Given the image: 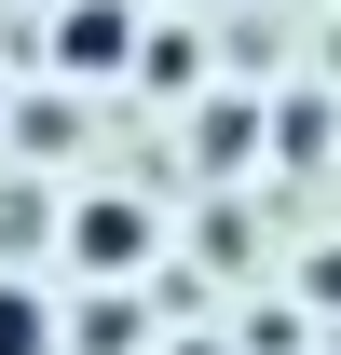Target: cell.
Segmentation results:
<instances>
[{"label":"cell","instance_id":"obj_1","mask_svg":"<svg viewBox=\"0 0 341 355\" xmlns=\"http://www.w3.org/2000/svg\"><path fill=\"white\" fill-rule=\"evenodd\" d=\"M55 69H69V83L137 69V14H123V0H69V14H55Z\"/></svg>","mask_w":341,"mask_h":355},{"label":"cell","instance_id":"obj_3","mask_svg":"<svg viewBox=\"0 0 341 355\" xmlns=\"http://www.w3.org/2000/svg\"><path fill=\"white\" fill-rule=\"evenodd\" d=\"M246 150H259V110H246V96H205V110H191V164H218V178H232Z\"/></svg>","mask_w":341,"mask_h":355},{"label":"cell","instance_id":"obj_4","mask_svg":"<svg viewBox=\"0 0 341 355\" xmlns=\"http://www.w3.org/2000/svg\"><path fill=\"white\" fill-rule=\"evenodd\" d=\"M328 137H341V110H328V96H287V110H273V150H287V164H314Z\"/></svg>","mask_w":341,"mask_h":355},{"label":"cell","instance_id":"obj_7","mask_svg":"<svg viewBox=\"0 0 341 355\" xmlns=\"http://www.w3.org/2000/svg\"><path fill=\"white\" fill-rule=\"evenodd\" d=\"M177 355H218V342H177Z\"/></svg>","mask_w":341,"mask_h":355},{"label":"cell","instance_id":"obj_2","mask_svg":"<svg viewBox=\"0 0 341 355\" xmlns=\"http://www.w3.org/2000/svg\"><path fill=\"white\" fill-rule=\"evenodd\" d=\"M69 246H82V273H137V260H150V219H137V191H96L82 219H69Z\"/></svg>","mask_w":341,"mask_h":355},{"label":"cell","instance_id":"obj_6","mask_svg":"<svg viewBox=\"0 0 341 355\" xmlns=\"http://www.w3.org/2000/svg\"><path fill=\"white\" fill-rule=\"evenodd\" d=\"M314 301H341V246H328V260H314Z\"/></svg>","mask_w":341,"mask_h":355},{"label":"cell","instance_id":"obj_5","mask_svg":"<svg viewBox=\"0 0 341 355\" xmlns=\"http://www.w3.org/2000/svg\"><path fill=\"white\" fill-rule=\"evenodd\" d=\"M42 342H55V314L28 301V287H0V355H42Z\"/></svg>","mask_w":341,"mask_h":355}]
</instances>
